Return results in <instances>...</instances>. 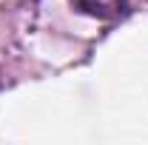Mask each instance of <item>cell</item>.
<instances>
[{
	"label": "cell",
	"instance_id": "obj_1",
	"mask_svg": "<svg viewBox=\"0 0 148 145\" xmlns=\"http://www.w3.org/2000/svg\"><path fill=\"white\" fill-rule=\"evenodd\" d=\"M83 14H91L97 20H117L128 12V0H71Z\"/></svg>",
	"mask_w": 148,
	"mask_h": 145
}]
</instances>
